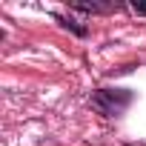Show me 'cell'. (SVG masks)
Masks as SVG:
<instances>
[{
  "label": "cell",
  "mask_w": 146,
  "mask_h": 146,
  "mask_svg": "<svg viewBox=\"0 0 146 146\" xmlns=\"http://www.w3.org/2000/svg\"><path fill=\"white\" fill-rule=\"evenodd\" d=\"M132 100H135V95H132L129 89H98V92H92V98H89L92 109H98V112L106 115V117L123 115Z\"/></svg>",
  "instance_id": "6da1fadb"
},
{
  "label": "cell",
  "mask_w": 146,
  "mask_h": 146,
  "mask_svg": "<svg viewBox=\"0 0 146 146\" xmlns=\"http://www.w3.org/2000/svg\"><path fill=\"white\" fill-rule=\"evenodd\" d=\"M132 9H135L137 15H146V3H137V0H135V3H132Z\"/></svg>",
  "instance_id": "277c9868"
},
{
  "label": "cell",
  "mask_w": 146,
  "mask_h": 146,
  "mask_svg": "<svg viewBox=\"0 0 146 146\" xmlns=\"http://www.w3.org/2000/svg\"><path fill=\"white\" fill-rule=\"evenodd\" d=\"M54 20H57L63 29H72V32H75L78 37H86V26H78L75 20H69V17H63V15H54Z\"/></svg>",
  "instance_id": "3957f363"
},
{
  "label": "cell",
  "mask_w": 146,
  "mask_h": 146,
  "mask_svg": "<svg viewBox=\"0 0 146 146\" xmlns=\"http://www.w3.org/2000/svg\"><path fill=\"white\" fill-rule=\"evenodd\" d=\"M72 9H78V12H112V9H117V3H83V0H75Z\"/></svg>",
  "instance_id": "7a4b0ae2"
}]
</instances>
